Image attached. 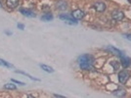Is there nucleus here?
<instances>
[{
	"label": "nucleus",
	"instance_id": "6",
	"mask_svg": "<svg viewBox=\"0 0 131 98\" xmlns=\"http://www.w3.org/2000/svg\"><path fill=\"white\" fill-rule=\"evenodd\" d=\"M20 12H21V14H23L25 17H28V18H35V14H34L32 11L29 10V9L21 8V9H20Z\"/></svg>",
	"mask_w": 131,
	"mask_h": 98
},
{
	"label": "nucleus",
	"instance_id": "5",
	"mask_svg": "<svg viewBox=\"0 0 131 98\" xmlns=\"http://www.w3.org/2000/svg\"><path fill=\"white\" fill-rule=\"evenodd\" d=\"M72 16H73V19H75V20H81L85 16V13L81 9H76V10H74L72 13Z\"/></svg>",
	"mask_w": 131,
	"mask_h": 98
},
{
	"label": "nucleus",
	"instance_id": "14",
	"mask_svg": "<svg viewBox=\"0 0 131 98\" xmlns=\"http://www.w3.org/2000/svg\"><path fill=\"white\" fill-rule=\"evenodd\" d=\"M113 94H114L115 96H117V97H122L126 93H125V90H124V89H120V88H119V89H117V90L114 91Z\"/></svg>",
	"mask_w": 131,
	"mask_h": 98
},
{
	"label": "nucleus",
	"instance_id": "10",
	"mask_svg": "<svg viewBox=\"0 0 131 98\" xmlns=\"http://www.w3.org/2000/svg\"><path fill=\"white\" fill-rule=\"evenodd\" d=\"M68 8V2L66 0H60L57 3V9L59 10H66Z\"/></svg>",
	"mask_w": 131,
	"mask_h": 98
},
{
	"label": "nucleus",
	"instance_id": "8",
	"mask_svg": "<svg viewBox=\"0 0 131 98\" xmlns=\"http://www.w3.org/2000/svg\"><path fill=\"white\" fill-rule=\"evenodd\" d=\"M19 0H6V5L10 9H15L19 6Z\"/></svg>",
	"mask_w": 131,
	"mask_h": 98
},
{
	"label": "nucleus",
	"instance_id": "13",
	"mask_svg": "<svg viewBox=\"0 0 131 98\" xmlns=\"http://www.w3.org/2000/svg\"><path fill=\"white\" fill-rule=\"evenodd\" d=\"M0 66L2 67H5V68H14V65H12L11 63H9L7 61L3 60L0 58Z\"/></svg>",
	"mask_w": 131,
	"mask_h": 98
},
{
	"label": "nucleus",
	"instance_id": "4",
	"mask_svg": "<svg viewBox=\"0 0 131 98\" xmlns=\"http://www.w3.org/2000/svg\"><path fill=\"white\" fill-rule=\"evenodd\" d=\"M93 7H94V9L97 11V12L103 13V12L106 10L107 5H106V3H104L102 1H98V2H96L94 5H93Z\"/></svg>",
	"mask_w": 131,
	"mask_h": 98
},
{
	"label": "nucleus",
	"instance_id": "11",
	"mask_svg": "<svg viewBox=\"0 0 131 98\" xmlns=\"http://www.w3.org/2000/svg\"><path fill=\"white\" fill-rule=\"evenodd\" d=\"M39 66H40V68L42 69L44 72H46V73H49V74L54 73V69L52 68V67H50V66H47V65H45V64H40Z\"/></svg>",
	"mask_w": 131,
	"mask_h": 98
},
{
	"label": "nucleus",
	"instance_id": "22",
	"mask_svg": "<svg viewBox=\"0 0 131 98\" xmlns=\"http://www.w3.org/2000/svg\"><path fill=\"white\" fill-rule=\"evenodd\" d=\"M5 33L8 34V35H11V34H12V32H10V31H8V30H5Z\"/></svg>",
	"mask_w": 131,
	"mask_h": 98
},
{
	"label": "nucleus",
	"instance_id": "23",
	"mask_svg": "<svg viewBox=\"0 0 131 98\" xmlns=\"http://www.w3.org/2000/svg\"><path fill=\"white\" fill-rule=\"evenodd\" d=\"M2 7V5H1V2H0V8Z\"/></svg>",
	"mask_w": 131,
	"mask_h": 98
},
{
	"label": "nucleus",
	"instance_id": "21",
	"mask_svg": "<svg viewBox=\"0 0 131 98\" xmlns=\"http://www.w3.org/2000/svg\"><path fill=\"white\" fill-rule=\"evenodd\" d=\"M54 96L55 97H58V98H64L65 96H63V95H60V94H54Z\"/></svg>",
	"mask_w": 131,
	"mask_h": 98
},
{
	"label": "nucleus",
	"instance_id": "2",
	"mask_svg": "<svg viewBox=\"0 0 131 98\" xmlns=\"http://www.w3.org/2000/svg\"><path fill=\"white\" fill-rule=\"evenodd\" d=\"M129 79V73L127 71H120L118 73V82L120 83H125Z\"/></svg>",
	"mask_w": 131,
	"mask_h": 98
},
{
	"label": "nucleus",
	"instance_id": "7",
	"mask_svg": "<svg viewBox=\"0 0 131 98\" xmlns=\"http://www.w3.org/2000/svg\"><path fill=\"white\" fill-rule=\"evenodd\" d=\"M112 18L116 21H121L124 18V14L122 11H116L112 14Z\"/></svg>",
	"mask_w": 131,
	"mask_h": 98
},
{
	"label": "nucleus",
	"instance_id": "12",
	"mask_svg": "<svg viewBox=\"0 0 131 98\" xmlns=\"http://www.w3.org/2000/svg\"><path fill=\"white\" fill-rule=\"evenodd\" d=\"M54 19V17L52 15L51 13H47V14H44L42 17H41V21L43 22H50Z\"/></svg>",
	"mask_w": 131,
	"mask_h": 98
},
{
	"label": "nucleus",
	"instance_id": "18",
	"mask_svg": "<svg viewBox=\"0 0 131 98\" xmlns=\"http://www.w3.org/2000/svg\"><path fill=\"white\" fill-rule=\"evenodd\" d=\"M17 28H18L19 30H25V25H24V24H18V25H17Z\"/></svg>",
	"mask_w": 131,
	"mask_h": 98
},
{
	"label": "nucleus",
	"instance_id": "20",
	"mask_svg": "<svg viewBox=\"0 0 131 98\" xmlns=\"http://www.w3.org/2000/svg\"><path fill=\"white\" fill-rule=\"evenodd\" d=\"M123 36L126 38V39H128V40H130L131 41V33H124Z\"/></svg>",
	"mask_w": 131,
	"mask_h": 98
},
{
	"label": "nucleus",
	"instance_id": "9",
	"mask_svg": "<svg viewBox=\"0 0 131 98\" xmlns=\"http://www.w3.org/2000/svg\"><path fill=\"white\" fill-rule=\"evenodd\" d=\"M106 50H108L109 52L111 53H114V54H117V55H118V56H120V55H122L123 54V52L122 51H120L119 49H117V48H116V47H114V46H108V47H106Z\"/></svg>",
	"mask_w": 131,
	"mask_h": 98
},
{
	"label": "nucleus",
	"instance_id": "3",
	"mask_svg": "<svg viewBox=\"0 0 131 98\" xmlns=\"http://www.w3.org/2000/svg\"><path fill=\"white\" fill-rule=\"evenodd\" d=\"M120 57V63H121V65L123 66L124 68H128V67H130L131 66V58L129 57H127V56H125V54H122V55H120L119 56Z\"/></svg>",
	"mask_w": 131,
	"mask_h": 98
},
{
	"label": "nucleus",
	"instance_id": "19",
	"mask_svg": "<svg viewBox=\"0 0 131 98\" xmlns=\"http://www.w3.org/2000/svg\"><path fill=\"white\" fill-rule=\"evenodd\" d=\"M12 82L15 83H18V84H20V85H25L26 83H23V82H20V81H17V80H12Z\"/></svg>",
	"mask_w": 131,
	"mask_h": 98
},
{
	"label": "nucleus",
	"instance_id": "1",
	"mask_svg": "<svg viewBox=\"0 0 131 98\" xmlns=\"http://www.w3.org/2000/svg\"><path fill=\"white\" fill-rule=\"evenodd\" d=\"M94 57L92 55L89 54H84L78 57L77 59V63L79 65V68L85 71H90L92 69H94L93 67V63H94Z\"/></svg>",
	"mask_w": 131,
	"mask_h": 98
},
{
	"label": "nucleus",
	"instance_id": "17",
	"mask_svg": "<svg viewBox=\"0 0 131 98\" xmlns=\"http://www.w3.org/2000/svg\"><path fill=\"white\" fill-rule=\"evenodd\" d=\"M4 88L8 89V90H16L17 89V86L15 85L14 83H5L4 84Z\"/></svg>",
	"mask_w": 131,
	"mask_h": 98
},
{
	"label": "nucleus",
	"instance_id": "16",
	"mask_svg": "<svg viewBox=\"0 0 131 98\" xmlns=\"http://www.w3.org/2000/svg\"><path fill=\"white\" fill-rule=\"evenodd\" d=\"M59 18L61 20H64V21H73V20H75V19L73 18V16H70L68 14H61L59 16Z\"/></svg>",
	"mask_w": 131,
	"mask_h": 98
},
{
	"label": "nucleus",
	"instance_id": "15",
	"mask_svg": "<svg viewBox=\"0 0 131 98\" xmlns=\"http://www.w3.org/2000/svg\"><path fill=\"white\" fill-rule=\"evenodd\" d=\"M16 73H18V74H22V75H26V76H28V77H29L31 81H36V82H39L40 80L39 79H36V77H34V76H31V75H29V74H28V73H26V72H23V71H15Z\"/></svg>",
	"mask_w": 131,
	"mask_h": 98
}]
</instances>
